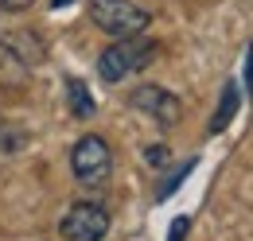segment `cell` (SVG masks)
<instances>
[{"label": "cell", "mask_w": 253, "mask_h": 241, "mask_svg": "<svg viewBox=\"0 0 253 241\" xmlns=\"http://www.w3.org/2000/svg\"><path fill=\"white\" fill-rule=\"evenodd\" d=\"M156 55H160V43H156V39L125 35V39H117V43H109V47L101 51V59H97V74H101L105 82H121V78H128V74L144 70Z\"/></svg>", "instance_id": "cell-1"}, {"label": "cell", "mask_w": 253, "mask_h": 241, "mask_svg": "<svg viewBox=\"0 0 253 241\" xmlns=\"http://www.w3.org/2000/svg\"><path fill=\"white\" fill-rule=\"evenodd\" d=\"M86 12L97 28L113 39H125V35H140V31L152 24V12H144L140 4L132 0H86Z\"/></svg>", "instance_id": "cell-2"}, {"label": "cell", "mask_w": 253, "mask_h": 241, "mask_svg": "<svg viewBox=\"0 0 253 241\" xmlns=\"http://www.w3.org/2000/svg\"><path fill=\"white\" fill-rule=\"evenodd\" d=\"M70 171L82 187H101L113 171V148L105 144V136H82L70 148Z\"/></svg>", "instance_id": "cell-3"}, {"label": "cell", "mask_w": 253, "mask_h": 241, "mask_svg": "<svg viewBox=\"0 0 253 241\" xmlns=\"http://www.w3.org/2000/svg\"><path fill=\"white\" fill-rule=\"evenodd\" d=\"M59 234L66 241H101L109 234V210L101 202H74L59 222Z\"/></svg>", "instance_id": "cell-4"}, {"label": "cell", "mask_w": 253, "mask_h": 241, "mask_svg": "<svg viewBox=\"0 0 253 241\" xmlns=\"http://www.w3.org/2000/svg\"><path fill=\"white\" fill-rule=\"evenodd\" d=\"M128 105H132L136 113L152 117L160 128H171V124H179V117H183L179 97L171 90H164V86H136V90L128 93Z\"/></svg>", "instance_id": "cell-5"}, {"label": "cell", "mask_w": 253, "mask_h": 241, "mask_svg": "<svg viewBox=\"0 0 253 241\" xmlns=\"http://www.w3.org/2000/svg\"><path fill=\"white\" fill-rule=\"evenodd\" d=\"M238 105H242V86H238V78H230V82L222 86V93H218V105H214L211 120H207V132H211V136L226 132L230 120L238 117Z\"/></svg>", "instance_id": "cell-6"}, {"label": "cell", "mask_w": 253, "mask_h": 241, "mask_svg": "<svg viewBox=\"0 0 253 241\" xmlns=\"http://www.w3.org/2000/svg\"><path fill=\"white\" fill-rule=\"evenodd\" d=\"M0 51H8L16 62L32 66V62L43 59V39L35 31H12V35H0Z\"/></svg>", "instance_id": "cell-7"}, {"label": "cell", "mask_w": 253, "mask_h": 241, "mask_svg": "<svg viewBox=\"0 0 253 241\" xmlns=\"http://www.w3.org/2000/svg\"><path fill=\"white\" fill-rule=\"evenodd\" d=\"M66 101H70V113H74L78 120H90L97 113L94 93L86 90V82H82V78H66Z\"/></svg>", "instance_id": "cell-8"}, {"label": "cell", "mask_w": 253, "mask_h": 241, "mask_svg": "<svg viewBox=\"0 0 253 241\" xmlns=\"http://www.w3.org/2000/svg\"><path fill=\"white\" fill-rule=\"evenodd\" d=\"M191 167H195V160H187V163H179V171H171L168 179L160 183V187H156V202H164V199H168L171 191H179V183H183V179L191 175Z\"/></svg>", "instance_id": "cell-9"}, {"label": "cell", "mask_w": 253, "mask_h": 241, "mask_svg": "<svg viewBox=\"0 0 253 241\" xmlns=\"http://www.w3.org/2000/svg\"><path fill=\"white\" fill-rule=\"evenodd\" d=\"M187 230H191V218L179 214V218L171 222V230H168V241H187Z\"/></svg>", "instance_id": "cell-10"}, {"label": "cell", "mask_w": 253, "mask_h": 241, "mask_svg": "<svg viewBox=\"0 0 253 241\" xmlns=\"http://www.w3.org/2000/svg\"><path fill=\"white\" fill-rule=\"evenodd\" d=\"M144 160H148V163H152V167H164V163H168V160H171V152L168 148H160V144H152V148H144Z\"/></svg>", "instance_id": "cell-11"}, {"label": "cell", "mask_w": 253, "mask_h": 241, "mask_svg": "<svg viewBox=\"0 0 253 241\" xmlns=\"http://www.w3.org/2000/svg\"><path fill=\"white\" fill-rule=\"evenodd\" d=\"M242 86H246V93H253V43L246 47V74H242Z\"/></svg>", "instance_id": "cell-12"}, {"label": "cell", "mask_w": 253, "mask_h": 241, "mask_svg": "<svg viewBox=\"0 0 253 241\" xmlns=\"http://www.w3.org/2000/svg\"><path fill=\"white\" fill-rule=\"evenodd\" d=\"M0 4H4V8H8V12H24V8H28V4H32V0H0Z\"/></svg>", "instance_id": "cell-13"}, {"label": "cell", "mask_w": 253, "mask_h": 241, "mask_svg": "<svg viewBox=\"0 0 253 241\" xmlns=\"http://www.w3.org/2000/svg\"><path fill=\"white\" fill-rule=\"evenodd\" d=\"M63 4H70V0H55V8H63Z\"/></svg>", "instance_id": "cell-14"}]
</instances>
